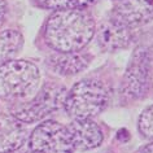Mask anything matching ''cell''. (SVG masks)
Wrapping results in <instances>:
<instances>
[{"instance_id":"16","label":"cell","mask_w":153,"mask_h":153,"mask_svg":"<svg viewBox=\"0 0 153 153\" xmlns=\"http://www.w3.org/2000/svg\"><path fill=\"white\" fill-rule=\"evenodd\" d=\"M139 153H153V141H152L151 144L145 145L144 148H141Z\"/></svg>"},{"instance_id":"12","label":"cell","mask_w":153,"mask_h":153,"mask_svg":"<svg viewBox=\"0 0 153 153\" xmlns=\"http://www.w3.org/2000/svg\"><path fill=\"white\" fill-rule=\"evenodd\" d=\"M24 44V38L17 30H3L0 31V65L10 61L20 52Z\"/></svg>"},{"instance_id":"7","label":"cell","mask_w":153,"mask_h":153,"mask_svg":"<svg viewBox=\"0 0 153 153\" xmlns=\"http://www.w3.org/2000/svg\"><path fill=\"white\" fill-rule=\"evenodd\" d=\"M110 18L130 30L147 25L153 20V0H117Z\"/></svg>"},{"instance_id":"11","label":"cell","mask_w":153,"mask_h":153,"mask_svg":"<svg viewBox=\"0 0 153 153\" xmlns=\"http://www.w3.org/2000/svg\"><path fill=\"white\" fill-rule=\"evenodd\" d=\"M48 68L60 75H74L90 65V59L79 52H57L47 60Z\"/></svg>"},{"instance_id":"17","label":"cell","mask_w":153,"mask_h":153,"mask_svg":"<svg viewBox=\"0 0 153 153\" xmlns=\"http://www.w3.org/2000/svg\"><path fill=\"white\" fill-rule=\"evenodd\" d=\"M8 153H27V152H20V151H18V149H17V151H13V152H8Z\"/></svg>"},{"instance_id":"9","label":"cell","mask_w":153,"mask_h":153,"mask_svg":"<svg viewBox=\"0 0 153 153\" xmlns=\"http://www.w3.org/2000/svg\"><path fill=\"white\" fill-rule=\"evenodd\" d=\"M27 137L24 122L12 114H0V153L20 149Z\"/></svg>"},{"instance_id":"13","label":"cell","mask_w":153,"mask_h":153,"mask_svg":"<svg viewBox=\"0 0 153 153\" xmlns=\"http://www.w3.org/2000/svg\"><path fill=\"white\" fill-rule=\"evenodd\" d=\"M97 0H38V4L45 9L66 10V9H83L95 4Z\"/></svg>"},{"instance_id":"2","label":"cell","mask_w":153,"mask_h":153,"mask_svg":"<svg viewBox=\"0 0 153 153\" xmlns=\"http://www.w3.org/2000/svg\"><path fill=\"white\" fill-rule=\"evenodd\" d=\"M39 82V69L30 61L10 60L0 65V99L25 101L33 97Z\"/></svg>"},{"instance_id":"15","label":"cell","mask_w":153,"mask_h":153,"mask_svg":"<svg viewBox=\"0 0 153 153\" xmlns=\"http://www.w3.org/2000/svg\"><path fill=\"white\" fill-rule=\"evenodd\" d=\"M7 16V3L4 0H0V25L4 22Z\"/></svg>"},{"instance_id":"3","label":"cell","mask_w":153,"mask_h":153,"mask_svg":"<svg viewBox=\"0 0 153 153\" xmlns=\"http://www.w3.org/2000/svg\"><path fill=\"white\" fill-rule=\"evenodd\" d=\"M109 102V90L97 79H82L66 94L64 108L73 120H92Z\"/></svg>"},{"instance_id":"8","label":"cell","mask_w":153,"mask_h":153,"mask_svg":"<svg viewBox=\"0 0 153 153\" xmlns=\"http://www.w3.org/2000/svg\"><path fill=\"white\" fill-rule=\"evenodd\" d=\"M74 149L91 151L102 143V130L94 120H73L68 126Z\"/></svg>"},{"instance_id":"10","label":"cell","mask_w":153,"mask_h":153,"mask_svg":"<svg viewBox=\"0 0 153 153\" xmlns=\"http://www.w3.org/2000/svg\"><path fill=\"white\" fill-rule=\"evenodd\" d=\"M131 38V30L109 18L99 27L97 43L104 51L116 52L128 47Z\"/></svg>"},{"instance_id":"4","label":"cell","mask_w":153,"mask_h":153,"mask_svg":"<svg viewBox=\"0 0 153 153\" xmlns=\"http://www.w3.org/2000/svg\"><path fill=\"white\" fill-rule=\"evenodd\" d=\"M68 91L64 86L56 83H47L42 87L35 96L25 101L13 102L9 106L10 114L18 121L33 123L42 121L49 114L57 112L64 106Z\"/></svg>"},{"instance_id":"14","label":"cell","mask_w":153,"mask_h":153,"mask_svg":"<svg viewBox=\"0 0 153 153\" xmlns=\"http://www.w3.org/2000/svg\"><path fill=\"white\" fill-rule=\"evenodd\" d=\"M137 128L144 137L153 141V105L148 106L140 114Z\"/></svg>"},{"instance_id":"1","label":"cell","mask_w":153,"mask_h":153,"mask_svg":"<svg viewBox=\"0 0 153 153\" xmlns=\"http://www.w3.org/2000/svg\"><path fill=\"white\" fill-rule=\"evenodd\" d=\"M95 31V21L86 10H55L45 24L44 40L57 52H79L90 43Z\"/></svg>"},{"instance_id":"6","label":"cell","mask_w":153,"mask_h":153,"mask_svg":"<svg viewBox=\"0 0 153 153\" xmlns=\"http://www.w3.org/2000/svg\"><path fill=\"white\" fill-rule=\"evenodd\" d=\"M152 81L151 57L147 49L137 48L132 55L121 83L120 92L125 100H137L148 92Z\"/></svg>"},{"instance_id":"5","label":"cell","mask_w":153,"mask_h":153,"mask_svg":"<svg viewBox=\"0 0 153 153\" xmlns=\"http://www.w3.org/2000/svg\"><path fill=\"white\" fill-rule=\"evenodd\" d=\"M31 153H73L70 134L66 126L56 121H45L33 130L29 139Z\"/></svg>"}]
</instances>
